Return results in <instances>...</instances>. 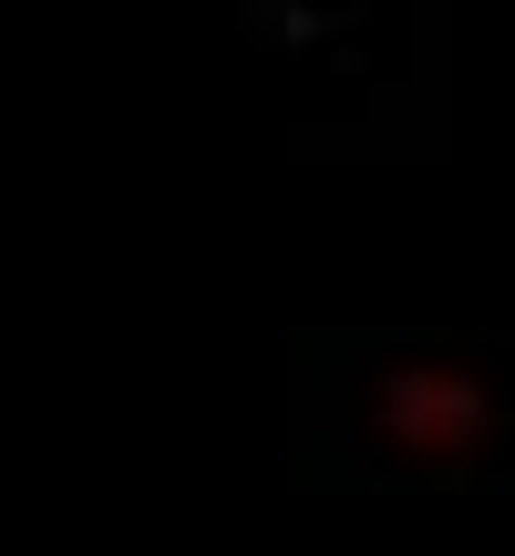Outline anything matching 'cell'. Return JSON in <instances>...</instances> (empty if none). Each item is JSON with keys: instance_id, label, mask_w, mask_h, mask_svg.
Returning <instances> with one entry per match:
<instances>
[{"instance_id": "obj_1", "label": "cell", "mask_w": 515, "mask_h": 556, "mask_svg": "<svg viewBox=\"0 0 515 556\" xmlns=\"http://www.w3.org/2000/svg\"><path fill=\"white\" fill-rule=\"evenodd\" d=\"M340 433H351L361 475L392 484H475L515 464V371L464 340H392L361 361L340 392Z\"/></svg>"}]
</instances>
